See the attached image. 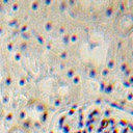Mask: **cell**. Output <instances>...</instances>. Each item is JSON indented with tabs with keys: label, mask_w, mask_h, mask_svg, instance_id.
Returning a JSON list of instances; mask_svg holds the SVG:
<instances>
[{
	"label": "cell",
	"mask_w": 133,
	"mask_h": 133,
	"mask_svg": "<svg viewBox=\"0 0 133 133\" xmlns=\"http://www.w3.org/2000/svg\"><path fill=\"white\" fill-rule=\"evenodd\" d=\"M50 133H133V115L107 105H80L58 113Z\"/></svg>",
	"instance_id": "cell-1"
}]
</instances>
